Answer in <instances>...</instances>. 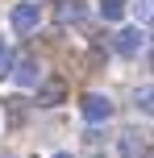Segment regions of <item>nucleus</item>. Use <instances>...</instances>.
Instances as JSON below:
<instances>
[{
  "mask_svg": "<svg viewBox=\"0 0 154 158\" xmlns=\"http://www.w3.org/2000/svg\"><path fill=\"white\" fill-rule=\"evenodd\" d=\"M13 63H17V58L8 54V50H0V79H8V75H13Z\"/></svg>",
  "mask_w": 154,
  "mask_h": 158,
  "instance_id": "10",
  "label": "nucleus"
},
{
  "mask_svg": "<svg viewBox=\"0 0 154 158\" xmlns=\"http://www.w3.org/2000/svg\"><path fill=\"white\" fill-rule=\"evenodd\" d=\"M38 79H42L38 58H29V54H25V58H17V63H13V83H17V87H33Z\"/></svg>",
  "mask_w": 154,
  "mask_h": 158,
  "instance_id": "5",
  "label": "nucleus"
},
{
  "mask_svg": "<svg viewBox=\"0 0 154 158\" xmlns=\"http://www.w3.org/2000/svg\"><path fill=\"white\" fill-rule=\"evenodd\" d=\"M142 42H146V33H142L138 25H121V29L113 33V50H117V54H121V58L138 54V50H142Z\"/></svg>",
  "mask_w": 154,
  "mask_h": 158,
  "instance_id": "1",
  "label": "nucleus"
},
{
  "mask_svg": "<svg viewBox=\"0 0 154 158\" xmlns=\"http://www.w3.org/2000/svg\"><path fill=\"white\" fill-rule=\"evenodd\" d=\"M125 8H129V0H100V17L104 21H121Z\"/></svg>",
  "mask_w": 154,
  "mask_h": 158,
  "instance_id": "8",
  "label": "nucleus"
},
{
  "mask_svg": "<svg viewBox=\"0 0 154 158\" xmlns=\"http://www.w3.org/2000/svg\"><path fill=\"white\" fill-rule=\"evenodd\" d=\"M58 17H63V21H83V17H88V4H83V0H63V4H58Z\"/></svg>",
  "mask_w": 154,
  "mask_h": 158,
  "instance_id": "7",
  "label": "nucleus"
},
{
  "mask_svg": "<svg viewBox=\"0 0 154 158\" xmlns=\"http://www.w3.org/2000/svg\"><path fill=\"white\" fill-rule=\"evenodd\" d=\"M142 158H154V146H146V150H142Z\"/></svg>",
  "mask_w": 154,
  "mask_h": 158,
  "instance_id": "12",
  "label": "nucleus"
},
{
  "mask_svg": "<svg viewBox=\"0 0 154 158\" xmlns=\"http://www.w3.org/2000/svg\"><path fill=\"white\" fill-rule=\"evenodd\" d=\"M54 158H75V154H67V150H58V154H54Z\"/></svg>",
  "mask_w": 154,
  "mask_h": 158,
  "instance_id": "13",
  "label": "nucleus"
},
{
  "mask_svg": "<svg viewBox=\"0 0 154 158\" xmlns=\"http://www.w3.org/2000/svg\"><path fill=\"white\" fill-rule=\"evenodd\" d=\"M67 100V79H42V83H38V104H42V108H58V104H63Z\"/></svg>",
  "mask_w": 154,
  "mask_h": 158,
  "instance_id": "4",
  "label": "nucleus"
},
{
  "mask_svg": "<svg viewBox=\"0 0 154 158\" xmlns=\"http://www.w3.org/2000/svg\"><path fill=\"white\" fill-rule=\"evenodd\" d=\"M79 112H83V121H108L113 117V100L104 92H88L79 100Z\"/></svg>",
  "mask_w": 154,
  "mask_h": 158,
  "instance_id": "3",
  "label": "nucleus"
},
{
  "mask_svg": "<svg viewBox=\"0 0 154 158\" xmlns=\"http://www.w3.org/2000/svg\"><path fill=\"white\" fill-rule=\"evenodd\" d=\"M38 21H42V8L33 4V0H25V4H17L13 13H8V25H13L17 33H33Z\"/></svg>",
  "mask_w": 154,
  "mask_h": 158,
  "instance_id": "2",
  "label": "nucleus"
},
{
  "mask_svg": "<svg viewBox=\"0 0 154 158\" xmlns=\"http://www.w3.org/2000/svg\"><path fill=\"white\" fill-rule=\"evenodd\" d=\"M142 17H146V21H154V0H142Z\"/></svg>",
  "mask_w": 154,
  "mask_h": 158,
  "instance_id": "11",
  "label": "nucleus"
},
{
  "mask_svg": "<svg viewBox=\"0 0 154 158\" xmlns=\"http://www.w3.org/2000/svg\"><path fill=\"white\" fill-rule=\"evenodd\" d=\"M117 150H121V158H142V150H146V137H142V129H121V137H117Z\"/></svg>",
  "mask_w": 154,
  "mask_h": 158,
  "instance_id": "6",
  "label": "nucleus"
},
{
  "mask_svg": "<svg viewBox=\"0 0 154 158\" xmlns=\"http://www.w3.org/2000/svg\"><path fill=\"white\" fill-rule=\"evenodd\" d=\"M133 100H138V108L146 112V117H154V87H138V96H133Z\"/></svg>",
  "mask_w": 154,
  "mask_h": 158,
  "instance_id": "9",
  "label": "nucleus"
},
{
  "mask_svg": "<svg viewBox=\"0 0 154 158\" xmlns=\"http://www.w3.org/2000/svg\"><path fill=\"white\" fill-rule=\"evenodd\" d=\"M146 63H150V71H154V50H150V58H146Z\"/></svg>",
  "mask_w": 154,
  "mask_h": 158,
  "instance_id": "14",
  "label": "nucleus"
}]
</instances>
